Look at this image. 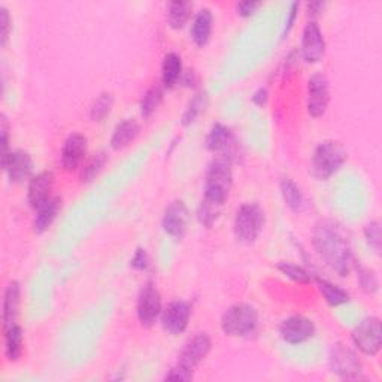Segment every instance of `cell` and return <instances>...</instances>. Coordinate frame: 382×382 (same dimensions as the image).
Returning a JSON list of instances; mask_svg holds the SVG:
<instances>
[{
    "label": "cell",
    "mask_w": 382,
    "mask_h": 382,
    "mask_svg": "<svg viewBox=\"0 0 382 382\" xmlns=\"http://www.w3.org/2000/svg\"><path fill=\"white\" fill-rule=\"evenodd\" d=\"M312 244L320 257L339 276H346L352 266V248L344 227L333 219L317 223Z\"/></svg>",
    "instance_id": "1"
},
{
    "label": "cell",
    "mask_w": 382,
    "mask_h": 382,
    "mask_svg": "<svg viewBox=\"0 0 382 382\" xmlns=\"http://www.w3.org/2000/svg\"><path fill=\"white\" fill-rule=\"evenodd\" d=\"M231 184H233L231 161L226 157L215 158L214 161H211L207 169V173H204L203 199L224 207V203L230 195Z\"/></svg>",
    "instance_id": "2"
},
{
    "label": "cell",
    "mask_w": 382,
    "mask_h": 382,
    "mask_svg": "<svg viewBox=\"0 0 382 382\" xmlns=\"http://www.w3.org/2000/svg\"><path fill=\"white\" fill-rule=\"evenodd\" d=\"M348 158L345 146L336 141L321 142L311 158V175L318 181H327L339 172Z\"/></svg>",
    "instance_id": "3"
},
{
    "label": "cell",
    "mask_w": 382,
    "mask_h": 382,
    "mask_svg": "<svg viewBox=\"0 0 382 382\" xmlns=\"http://www.w3.org/2000/svg\"><path fill=\"white\" fill-rule=\"evenodd\" d=\"M264 223H266L264 209L256 202H246L241 204L236 214H234V238L242 244H253L263 231Z\"/></svg>",
    "instance_id": "4"
},
{
    "label": "cell",
    "mask_w": 382,
    "mask_h": 382,
    "mask_svg": "<svg viewBox=\"0 0 382 382\" xmlns=\"http://www.w3.org/2000/svg\"><path fill=\"white\" fill-rule=\"evenodd\" d=\"M258 326V312L249 303H236L227 307L222 317V330L231 337L253 334Z\"/></svg>",
    "instance_id": "5"
},
{
    "label": "cell",
    "mask_w": 382,
    "mask_h": 382,
    "mask_svg": "<svg viewBox=\"0 0 382 382\" xmlns=\"http://www.w3.org/2000/svg\"><path fill=\"white\" fill-rule=\"evenodd\" d=\"M329 367L332 373L341 379L354 381L363 378V363L356 354V351L342 345L334 344L329 352Z\"/></svg>",
    "instance_id": "6"
},
{
    "label": "cell",
    "mask_w": 382,
    "mask_h": 382,
    "mask_svg": "<svg viewBox=\"0 0 382 382\" xmlns=\"http://www.w3.org/2000/svg\"><path fill=\"white\" fill-rule=\"evenodd\" d=\"M352 342L364 356L373 357L381 351L382 329L378 317H366L354 327L351 333Z\"/></svg>",
    "instance_id": "7"
},
{
    "label": "cell",
    "mask_w": 382,
    "mask_h": 382,
    "mask_svg": "<svg viewBox=\"0 0 382 382\" xmlns=\"http://www.w3.org/2000/svg\"><path fill=\"white\" fill-rule=\"evenodd\" d=\"M161 311H163V307H161L160 293L155 284L148 281L145 285H142L138 296L136 303L138 320L143 327H151L161 315Z\"/></svg>",
    "instance_id": "8"
},
{
    "label": "cell",
    "mask_w": 382,
    "mask_h": 382,
    "mask_svg": "<svg viewBox=\"0 0 382 382\" xmlns=\"http://www.w3.org/2000/svg\"><path fill=\"white\" fill-rule=\"evenodd\" d=\"M212 348V341L208 333H197L196 336L188 339L184 348L180 352L178 366L184 367L187 371L195 372L196 367L208 357Z\"/></svg>",
    "instance_id": "9"
},
{
    "label": "cell",
    "mask_w": 382,
    "mask_h": 382,
    "mask_svg": "<svg viewBox=\"0 0 382 382\" xmlns=\"http://www.w3.org/2000/svg\"><path fill=\"white\" fill-rule=\"evenodd\" d=\"M330 102V87L329 81L321 73H315L307 81V97H306V108L307 114L314 119H320L326 114Z\"/></svg>",
    "instance_id": "10"
},
{
    "label": "cell",
    "mask_w": 382,
    "mask_h": 382,
    "mask_svg": "<svg viewBox=\"0 0 382 382\" xmlns=\"http://www.w3.org/2000/svg\"><path fill=\"white\" fill-rule=\"evenodd\" d=\"M279 334H281L284 342L290 345H299L312 339L315 334V324L312 320L303 315H293L281 322Z\"/></svg>",
    "instance_id": "11"
},
{
    "label": "cell",
    "mask_w": 382,
    "mask_h": 382,
    "mask_svg": "<svg viewBox=\"0 0 382 382\" xmlns=\"http://www.w3.org/2000/svg\"><path fill=\"white\" fill-rule=\"evenodd\" d=\"M161 327L172 336L182 334L191 318V306L185 300L170 302L163 311H161Z\"/></svg>",
    "instance_id": "12"
},
{
    "label": "cell",
    "mask_w": 382,
    "mask_h": 382,
    "mask_svg": "<svg viewBox=\"0 0 382 382\" xmlns=\"http://www.w3.org/2000/svg\"><path fill=\"white\" fill-rule=\"evenodd\" d=\"M188 222H190V212L187 204L182 200H173L165 209L161 226H163L165 233L169 234L170 238H173L175 241H181L187 233Z\"/></svg>",
    "instance_id": "13"
},
{
    "label": "cell",
    "mask_w": 382,
    "mask_h": 382,
    "mask_svg": "<svg viewBox=\"0 0 382 382\" xmlns=\"http://www.w3.org/2000/svg\"><path fill=\"white\" fill-rule=\"evenodd\" d=\"M2 168L11 182L21 184L32 176L33 160L27 151L11 150L2 157Z\"/></svg>",
    "instance_id": "14"
},
{
    "label": "cell",
    "mask_w": 382,
    "mask_h": 382,
    "mask_svg": "<svg viewBox=\"0 0 382 382\" xmlns=\"http://www.w3.org/2000/svg\"><path fill=\"white\" fill-rule=\"evenodd\" d=\"M302 58L306 63H318L326 53V39L317 21H310L302 33Z\"/></svg>",
    "instance_id": "15"
},
{
    "label": "cell",
    "mask_w": 382,
    "mask_h": 382,
    "mask_svg": "<svg viewBox=\"0 0 382 382\" xmlns=\"http://www.w3.org/2000/svg\"><path fill=\"white\" fill-rule=\"evenodd\" d=\"M54 187V173L50 170L39 172L32 176L27 187V200L33 209H38L40 204L51 199V191Z\"/></svg>",
    "instance_id": "16"
},
{
    "label": "cell",
    "mask_w": 382,
    "mask_h": 382,
    "mask_svg": "<svg viewBox=\"0 0 382 382\" xmlns=\"http://www.w3.org/2000/svg\"><path fill=\"white\" fill-rule=\"evenodd\" d=\"M234 145H236V139H234L233 131L222 124V123H215L212 124L209 133L207 136V148L212 153H222L223 155L219 157H226L231 161V153Z\"/></svg>",
    "instance_id": "17"
},
{
    "label": "cell",
    "mask_w": 382,
    "mask_h": 382,
    "mask_svg": "<svg viewBox=\"0 0 382 382\" xmlns=\"http://www.w3.org/2000/svg\"><path fill=\"white\" fill-rule=\"evenodd\" d=\"M87 153V138L81 133H72L66 138L62 148V166L66 170H75L82 163Z\"/></svg>",
    "instance_id": "18"
},
{
    "label": "cell",
    "mask_w": 382,
    "mask_h": 382,
    "mask_svg": "<svg viewBox=\"0 0 382 382\" xmlns=\"http://www.w3.org/2000/svg\"><path fill=\"white\" fill-rule=\"evenodd\" d=\"M21 305V285L18 281H11L5 290L4 296V332L17 324V318L20 314Z\"/></svg>",
    "instance_id": "19"
},
{
    "label": "cell",
    "mask_w": 382,
    "mask_h": 382,
    "mask_svg": "<svg viewBox=\"0 0 382 382\" xmlns=\"http://www.w3.org/2000/svg\"><path fill=\"white\" fill-rule=\"evenodd\" d=\"M212 24H214V16L211 9L204 8L196 13L193 24H191L190 35L197 47L208 45L212 33Z\"/></svg>",
    "instance_id": "20"
},
{
    "label": "cell",
    "mask_w": 382,
    "mask_h": 382,
    "mask_svg": "<svg viewBox=\"0 0 382 382\" xmlns=\"http://www.w3.org/2000/svg\"><path fill=\"white\" fill-rule=\"evenodd\" d=\"M62 209V199L60 197H51L45 203L40 204L36 209V217L33 222V229L36 233L42 234L45 233L51 224L54 223V219L57 218L58 212Z\"/></svg>",
    "instance_id": "21"
},
{
    "label": "cell",
    "mask_w": 382,
    "mask_h": 382,
    "mask_svg": "<svg viewBox=\"0 0 382 382\" xmlns=\"http://www.w3.org/2000/svg\"><path fill=\"white\" fill-rule=\"evenodd\" d=\"M141 131V127L138 121L135 120H124L119 126L115 127L112 138H111V146L115 151H120L126 146H129L133 142Z\"/></svg>",
    "instance_id": "22"
},
{
    "label": "cell",
    "mask_w": 382,
    "mask_h": 382,
    "mask_svg": "<svg viewBox=\"0 0 382 382\" xmlns=\"http://www.w3.org/2000/svg\"><path fill=\"white\" fill-rule=\"evenodd\" d=\"M279 188H281V195L288 209L295 214H302L306 208V200L299 185L290 178H284L279 184Z\"/></svg>",
    "instance_id": "23"
},
{
    "label": "cell",
    "mask_w": 382,
    "mask_h": 382,
    "mask_svg": "<svg viewBox=\"0 0 382 382\" xmlns=\"http://www.w3.org/2000/svg\"><path fill=\"white\" fill-rule=\"evenodd\" d=\"M182 77V60L176 53L166 54L161 65V82L166 88H173Z\"/></svg>",
    "instance_id": "24"
},
{
    "label": "cell",
    "mask_w": 382,
    "mask_h": 382,
    "mask_svg": "<svg viewBox=\"0 0 382 382\" xmlns=\"http://www.w3.org/2000/svg\"><path fill=\"white\" fill-rule=\"evenodd\" d=\"M5 357L8 361H18L23 356L24 332L21 326L16 324L5 330Z\"/></svg>",
    "instance_id": "25"
},
{
    "label": "cell",
    "mask_w": 382,
    "mask_h": 382,
    "mask_svg": "<svg viewBox=\"0 0 382 382\" xmlns=\"http://www.w3.org/2000/svg\"><path fill=\"white\" fill-rule=\"evenodd\" d=\"M317 285H318L321 296L324 298V300H326V303L329 306L336 307V306H341V305H345V303L349 302L348 291L344 290L339 285H336V284L327 281V279L318 278L317 279Z\"/></svg>",
    "instance_id": "26"
},
{
    "label": "cell",
    "mask_w": 382,
    "mask_h": 382,
    "mask_svg": "<svg viewBox=\"0 0 382 382\" xmlns=\"http://www.w3.org/2000/svg\"><path fill=\"white\" fill-rule=\"evenodd\" d=\"M193 5L188 2H172L168 8V23L173 31H181L184 28L191 17Z\"/></svg>",
    "instance_id": "27"
},
{
    "label": "cell",
    "mask_w": 382,
    "mask_h": 382,
    "mask_svg": "<svg viewBox=\"0 0 382 382\" xmlns=\"http://www.w3.org/2000/svg\"><path fill=\"white\" fill-rule=\"evenodd\" d=\"M208 107V93L207 92H199L193 96V99H191L188 102V105L182 114V119H181V124L182 126H190L193 124L202 112H204V109H207Z\"/></svg>",
    "instance_id": "28"
},
{
    "label": "cell",
    "mask_w": 382,
    "mask_h": 382,
    "mask_svg": "<svg viewBox=\"0 0 382 382\" xmlns=\"http://www.w3.org/2000/svg\"><path fill=\"white\" fill-rule=\"evenodd\" d=\"M163 88L160 85H153L151 88L146 90V93L143 94L142 100H141V115L143 116L145 120H148L153 116V114L158 109V107L161 105V102H163Z\"/></svg>",
    "instance_id": "29"
},
{
    "label": "cell",
    "mask_w": 382,
    "mask_h": 382,
    "mask_svg": "<svg viewBox=\"0 0 382 382\" xmlns=\"http://www.w3.org/2000/svg\"><path fill=\"white\" fill-rule=\"evenodd\" d=\"M223 207L222 204L212 203L207 199H202L199 208H197V219L202 226L207 229L212 227L215 224L217 219L219 218V214H222Z\"/></svg>",
    "instance_id": "30"
},
{
    "label": "cell",
    "mask_w": 382,
    "mask_h": 382,
    "mask_svg": "<svg viewBox=\"0 0 382 382\" xmlns=\"http://www.w3.org/2000/svg\"><path fill=\"white\" fill-rule=\"evenodd\" d=\"M114 108V96L111 93H102L92 105L90 116L93 121H104Z\"/></svg>",
    "instance_id": "31"
},
{
    "label": "cell",
    "mask_w": 382,
    "mask_h": 382,
    "mask_svg": "<svg viewBox=\"0 0 382 382\" xmlns=\"http://www.w3.org/2000/svg\"><path fill=\"white\" fill-rule=\"evenodd\" d=\"M276 268H278L279 272H281L283 275H285L287 278L293 279V281H295V283L307 284V283L311 281L310 272L305 271L302 266H299V264L290 263V261H279Z\"/></svg>",
    "instance_id": "32"
},
{
    "label": "cell",
    "mask_w": 382,
    "mask_h": 382,
    "mask_svg": "<svg viewBox=\"0 0 382 382\" xmlns=\"http://www.w3.org/2000/svg\"><path fill=\"white\" fill-rule=\"evenodd\" d=\"M107 160H108V157L105 153L94 154L90 160H88V163L84 166V169L81 172V181L82 182H92L96 176L102 172V169L105 168Z\"/></svg>",
    "instance_id": "33"
},
{
    "label": "cell",
    "mask_w": 382,
    "mask_h": 382,
    "mask_svg": "<svg viewBox=\"0 0 382 382\" xmlns=\"http://www.w3.org/2000/svg\"><path fill=\"white\" fill-rule=\"evenodd\" d=\"M364 238L373 251L379 254L381 245H382V234H381V223L378 222V219H373V222L367 223L364 226Z\"/></svg>",
    "instance_id": "34"
},
{
    "label": "cell",
    "mask_w": 382,
    "mask_h": 382,
    "mask_svg": "<svg viewBox=\"0 0 382 382\" xmlns=\"http://www.w3.org/2000/svg\"><path fill=\"white\" fill-rule=\"evenodd\" d=\"M357 279L364 293H369V295H372V293L378 290V279L375 273L371 269L360 266V264L357 266Z\"/></svg>",
    "instance_id": "35"
},
{
    "label": "cell",
    "mask_w": 382,
    "mask_h": 382,
    "mask_svg": "<svg viewBox=\"0 0 382 382\" xmlns=\"http://www.w3.org/2000/svg\"><path fill=\"white\" fill-rule=\"evenodd\" d=\"M193 376H195V372L187 371V369H184V367L175 364L172 369L166 373L165 379L166 381H184V382H188V381L193 379Z\"/></svg>",
    "instance_id": "36"
},
{
    "label": "cell",
    "mask_w": 382,
    "mask_h": 382,
    "mask_svg": "<svg viewBox=\"0 0 382 382\" xmlns=\"http://www.w3.org/2000/svg\"><path fill=\"white\" fill-rule=\"evenodd\" d=\"M130 266L135 271H146L150 266V256L145 251L143 248H139L135 253L133 258L130 260Z\"/></svg>",
    "instance_id": "37"
},
{
    "label": "cell",
    "mask_w": 382,
    "mask_h": 382,
    "mask_svg": "<svg viewBox=\"0 0 382 382\" xmlns=\"http://www.w3.org/2000/svg\"><path fill=\"white\" fill-rule=\"evenodd\" d=\"M0 26H2V36H0V39H2V47H5L11 33V17L5 6H0Z\"/></svg>",
    "instance_id": "38"
},
{
    "label": "cell",
    "mask_w": 382,
    "mask_h": 382,
    "mask_svg": "<svg viewBox=\"0 0 382 382\" xmlns=\"http://www.w3.org/2000/svg\"><path fill=\"white\" fill-rule=\"evenodd\" d=\"M0 136H2V157L6 155L9 150V123L6 115H0Z\"/></svg>",
    "instance_id": "39"
},
{
    "label": "cell",
    "mask_w": 382,
    "mask_h": 382,
    "mask_svg": "<svg viewBox=\"0 0 382 382\" xmlns=\"http://www.w3.org/2000/svg\"><path fill=\"white\" fill-rule=\"evenodd\" d=\"M260 2H251V0H245V2H239L236 5V11H238V16L244 17V18H248L251 17L256 13V11L260 8Z\"/></svg>",
    "instance_id": "40"
},
{
    "label": "cell",
    "mask_w": 382,
    "mask_h": 382,
    "mask_svg": "<svg viewBox=\"0 0 382 382\" xmlns=\"http://www.w3.org/2000/svg\"><path fill=\"white\" fill-rule=\"evenodd\" d=\"M299 4L295 2V4H291V8H290V12H288V18L285 21V27H284V32H283V36L285 38L287 33L291 31V27L293 24H295L296 21V17H298V11H299Z\"/></svg>",
    "instance_id": "41"
},
{
    "label": "cell",
    "mask_w": 382,
    "mask_h": 382,
    "mask_svg": "<svg viewBox=\"0 0 382 382\" xmlns=\"http://www.w3.org/2000/svg\"><path fill=\"white\" fill-rule=\"evenodd\" d=\"M251 100H253L254 105H257L260 108H263L264 105H266L268 100H269V93H268L266 88H258V90L253 94Z\"/></svg>",
    "instance_id": "42"
},
{
    "label": "cell",
    "mask_w": 382,
    "mask_h": 382,
    "mask_svg": "<svg viewBox=\"0 0 382 382\" xmlns=\"http://www.w3.org/2000/svg\"><path fill=\"white\" fill-rule=\"evenodd\" d=\"M322 9H324V4H322V2H311V4H307V12H310L311 17H317Z\"/></svg>",
    "instance_id": "43"
}]
</instances>
